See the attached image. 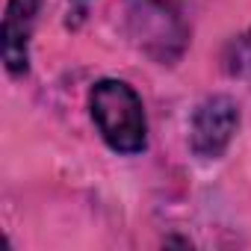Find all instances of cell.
I'll return each instance as SVG.
<instances>
[{"mask_svg":"<svg viewBox=\"0 0 251 251\" xmlns=\"http://www.w3.org/2000/svg\"><path fill=\"white\" fill-rule=\"evenodd\" d=\"M92 118L103 142L112 151L121 154H136L148 142V124H145V109L133 86L121 80H100L92 95H89Z\"/></svg>","mask_w":251,"mask_h":251,"instance_id":"obj_1","label":"cell"},{"mask_svg":"<svg viewBox=\"0 0 251 251\" xmlns=\"http://www.w3.org/2000/svg\"><path fill=\"white\" fill-rule=\"evenodd\" d=\"M42 6V0H9L3 15V62L12 74H27V45H30V27Z\"/></svg>","mask_w":251,"mask_h":251,"instance_id":"obj_3","label":"cell"},{"mask_svg":"<svg viewBox=\"0 0 251 251\" xmlns=\"http://www.w3.org/2000/svg\"><path fill=\"white\" fill-rule=\"evenodd\" d=\"M236 124H239V112L230 98L216 95L204 100L192 115V130H189L192 151L198 157H219L230 145Z\"/></svg>","mask_w":251,"mask_h":251,"instance_id":"obj_2","label":"cell"}]
</instances>
